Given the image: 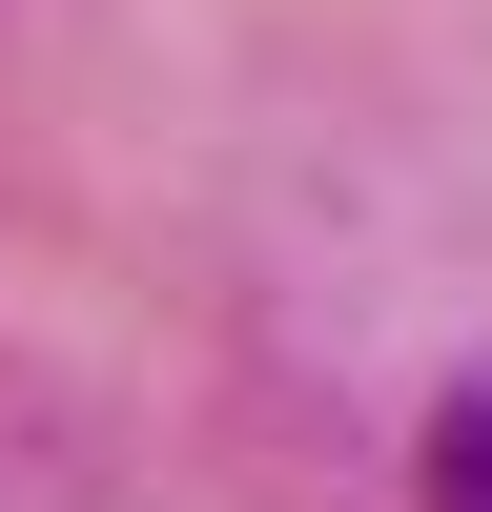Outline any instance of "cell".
<instances>
[{
  "label": "cell",
  "instance_id": "cell-1",
  "mask_svg": "<svg viewBox=\"0 0 492 512\" xmlns=\"http://www.w3.org/2000/svg\"><path fill=\"white\" fill-rule=\"evenodd\" d=\"M431 512H492V410H451V451H431Z\"/></svg>",
  "mask_w": 492,
  "mask_h": 512
},
{
  "label": "cell",
  "instance_id": "cell-2",
  "mask_svg": "<svg viewBox=\"0 0 492 512\" xmlns=\"http://www.w3.org/2000/svg\"><path fill=\"white\" fill-rule=\"evenodd\" d=\"M472 410H492V390H472Z\"/></svg>",
  "mask_w": 492,
  "mask_h": 512
}]
</instances>
